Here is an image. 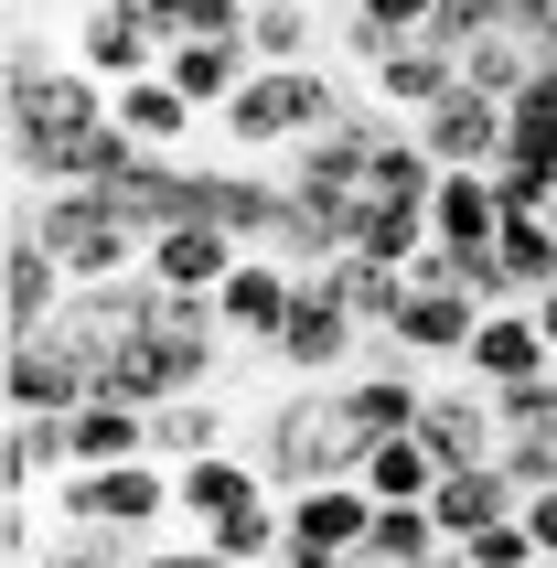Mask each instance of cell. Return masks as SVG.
<instances>
[{"mask_svg":"<svg viewBox=\"0 0 557 568\" xmlns=\"http://www.w3.org/2000/svg\"><path fill=\"white\" fill-rule=\"evenodd\" d=\"M278 505H290V547H322V558H365V537H375V494L354 473L301 483V494H278Z\"/></svg>","mask_w":557,"mask_h":568,"instance_id":"12","label":"cell"},{"mask_svg":"<svg viewBox=\"0 0 557 568\" xmlns=\"http://www.w3.org/2000/svg\"><path fill=\"white\" fill-rule=\"evenodd\" d=\"M75 301V280H64V257L32 236L22 215H11V236H0V344H32L43 322Z\"/></svg>","mask_w":557,"mask_h":568,"instance_id":"7","label":"cell"},{"mask_svg":"<svg viewBox=\"0 0 557 568\" xmlns=\"http://www.w3.org/2000/svg\"><path fill=\"white\" fill-rule=\"evenodd\" d=\"M429 515H439V537H483V526H504V515H526V494H515L504 462H483V473H439Z\"/></svg>","mask_w":557,"mask_h":568,"instance_id":"20","label":"cell"},{"mask_svg":"<svg viewBox=\"0 0 557 568\" xmlns=\"http://www.w3.org/2000/svg\"><path fill=\"white\" fill-rule=\"evenodd\" d=\"M204 450H225V397H204V386H193V397H161L151 408V462L183 473V462H204Z\"/></svg>","mask_w":557,"mask_h":568,"instance_id":"25","label":"cell"},{"mask_svg":"<svg viewBox=\"0 0 557 568\" xmlns=\"http://www.w3.org/2000/svg\"><path fill=\"white\" fill-rule=\"evenodd\" d=\"M354 11H365L386 43H407V32H429V22H439V0H354Z\"/></svg>","mask_w":557,"mask_h":568,"instance_id":"33","label":"cell"},{"mask_svg":"<svg viewBox=\"0 0 557 568\" xmlns=\"http://www.w3.org/2000/svg\"><path fill=\"white\" fill-rule=\"evenodd\" d=\"M354 97H365V87H343L322 54H311V64H257L247 87H236V108L215 119V140H225V151H301L311 129H333Z\"/></svg>","mask_w":557,"mask_h":568,"instance_id":"2","label":"cell"},{"mask_svg":"<svg viewBox=\"0 0 557 568\" xmlns=\"http://www.w3.org/2000/svg\"><path fill=\"white\" fill-rule=\"evenodd\" d=\"M494 257H504V280L536 301V290L557 280V225H547V215H504V225H494Z\"/></svg>","mask_w":557,"mask_h":568,"instance_id":"29","label":"cell"},{"mask_svg":"<svg viewBox=\"0 0 557 568\" xmlns=\"http://www.w3.org/2000/svg\"><path fill=\"white\" fill-rule=\"evenodd\" d=\"M64 54L87 64V75H108V87H129V75H161V32L129 11V0H87L75 11V43Z\"/></svg>","mask_w":557,"mask_h":568,"instance_id":"13","label":"cell"},{"mask_svg":"<svg viewBox=\"0 0 557 568\" xmlns=\"http://www.w3.org/2000/svg\"><path fill=\"white\" fill-rule=\"evenodd\" d=\"M354 344H375V333H365V322H354V312H343V301H333V280H322V268H311V280H301V301H290V322H278V365H290V376H301V386H343V376H354Z\"/></svg>","mask_w":557,"mask_h":568,"instance_id":"5","label":"cell"},{"mask_svg":"<svg viewBox=\"0 0 557 568\" xmlns=\"http://www.w3.org/2000/svg\"><path fill=\"white\" fill-rule=\"evenodd\" d=\"M494 193H504V215H547L557 172H547V161H494Z\"/></svg>","mask_w":557,"mask_h":568,"instance_id":"32","label":"cell"},{"mask_svg":"<svg viewBox=\"0 0 557 568\" xmlns=\"http://www.w3.org/2000/svg\"><path fill=\"white\" fill-rule=\"evenodd\" d=\"M32 236L64 257V280L75 290H108V280H140V257H151V236L108 204L97 183H43V204H32Z\"/></svg>","mask_w":557,"mask_h":568,"instance_id":"4","label":"cell"},{"mask_svg":"<svg viewBox=\"0 0 557 568\" xmlns=\"http://www.w3.org/2000/svg\"><path fill=\"white\" fill-rule=\"evenodd\" d=\"M322 280H333V301L365 333H397V312H407V268H386V257H365V247H343V257H322Z\"/></svg>","mask_w":557,"mask_h":568,"instance_id":"22","label":"cell"},{"mask_svg":"<svg viewBox=\"0 0 557 568\" xmlns=\"http://www.w3.org/2000/svg\"><path fill=\"white\" fill-rule=\"evenodd\" d=\"M32 568H108L97 547H54V558H32Z\"/></svg>","mask_w":557,"mask_h":568,"instance_id":"35","label":"cell"},{"mask_svg":"<svg viewBox=\"0 0 557 568\" xmlns=\"http://www.w3.org/2000/svg\"><path fill=\"white\" fill-rule=\"evenodd\" d=\"M536 322H547V344H557V280H547V290H536Z\"/></svg>","mask_w":557,"mask_h":568,"instance_id":"36","label":"cell"},{"mask_svg":"<svg viewBox=\"0 0 557 568\" xmlns=\"http://www.w3.org/2000/svg\"><path fill=\"white\" fill-rule=\"evenodd\" d=\"M247 11H257V0H247Z\"/></svg>","mask_w":557,"mask_h":568,"instance_id":"39","label":"cell"},{"mask_svg":"<svg viewBox=\"0 0 557 568\" xmlns=\"http://www.w3.org/2000/svg\"><path fill=\"white\" fill-rule=\"evenodd\" d=\"M354 483H365L375 505H429V494H439V450L418 440V429H397V440H365Z\"/></svg>","mask_w":557,"mask_h":568,"instance_id":"23","label":"cell"},{"mask_svg":"<svg viewBox=\"0 0 557 568\" xmlns=\"http://www.w3.org/2000/svg\"><path fill=\"white\" fill-rule=\"evenodd\" d=\"M536 64H547V32H483V43H462V87L515 108V97L536 87Z\"/></svg>","mask_w":557,"mask_h":568,"instance_id":"24","label":"cell"},{"mask_svg":"<svg viewBox=\"0 0 557 568\" xmlns=\"http://www.w3.org/2000/svg\"><path fill=\"white\" fill-rule=\"evenodd\" d=\"M450 87H462V54H450L439 32H407V43H386V54L365 64V97L386 108V119H429Z\"/></svg>","mask_w":557,"mask_h":568,"instance_id":"8","label":"cell"},{"mask_svg":"<svg viewBox=\"0 0 557 568\" xmlns=\"http://www.w3.org/2000/svg\"><path fill=\"white\" fill-rule=\"evenodd\" d=\"M247 54L257 64H311L322 54V0H257L247 11Z\"/></svg>","mask_w":557,"mask_h":568,"instance_id":"27","label":"cell"},{"mask_svg":"<svg viewBox=\"0 0 557 568\" xmlns=\"http://www.w3.org/2000/svg\"><path fill=\"white\" fill-rule=\"evenodd\" d=\"M161 75H172V87H183L204 119H225V108H236V87L257 75V54H247V43H215V32H193V43H161Z\"/></svg>","mask_w":557,"mask_h":568,"instance_id":"17","label":"cell"},{"mask_svg":"<svg viewBox=\"0 0 557 568\" xmlns=\"http://www.w3.org/2000/svg\"><path fill=\"white\" fill-rule=\"evenodd\" d=\"M407 129H418V140L439 151V172H494V161H504V140H515L504 97H483V87H450L429 119H407Z\"/></svg>","mask_w":557,"mask_h":568,"instance_id":"9","label":"cell"},{"mask_svg":"<svg viewBox=\"0 0 557 568\" xmlns=\"http://www.w3.org/2000/svg\"><path fill=\"white\" fill-rule=\"evenodd\" d=\"M354 568H386V558H354Z\"/></svg>","mask_w":557,"mask_h":568,"instance_id":"37","label":"cell"},{"mask_svg":"<svg viewBox=\"0 0 557 568\" xmlns=\"http://www.w3.org/2000/svg\"><path fill=\"white\" fill-rule=\"evenodd\" d=\"M418 408H429V386L407 376V365H375V376L333 386V418L354 429V440H397V429H418Z\"/></svg>","mask_w":557,"mask_h":568,"instance_id":"16","label":"cell"},{"mask_svg":"<svg viewBox=\"0 0 557 568\" xmlns=\"http://www.w3.org/2000/svg\"><path fill=\"white\" fill-rule=\"evenodd\" d=\"M43 505L75 537H151V526H183V473L140 450V462H108V473H54Z\"/></svg>","mask_w":557,"mask_h":568,"instance_id":"3","label":"cell"},{"mask_svg":"<svg viewBox=\"0 0 557 568\" xmlns=\"http://www.w3.org/2000/svg\"><path fill=\"white\" fill-rule=\"evenodd\" d=\"M526 537L557 558V483H547V494H526Z\"/></svg>","mask_w":557,"mask_h":568,"instance_id":"34","label":"cell"},{"mask_svg":"<svg viewBox=\"0 0 557 568\" xmlns=\"http://www.w3.org/2000/svg\"><path fill=\"white\" fill-rule=\"evenodd\" d=\"M547 365H557V344H547V322H536V301H494V312L472 322V354H462L472 386H526Z\"/></svg>","mask_w":557,"mask_h":568,"instance_id":"10","label":"cell"},{"mask_svg":"<svg viewBox=\"0 0 557 568\" xmlns=\"http://www.w3.org/2000/svg\"><path fill=\"white\" fill-rule=\"evenodd\" d=\"M75 473V450H64V418H11L0 429V494H32V483Z\"/></svg>","mask_w":557,"mask_h":568,"instance_id":"26","label":"cell"},{"mask_svg":"<svg viewBox=\"0 0 557 568\" xmlns=\"http://www.w3.org/2000/svg\"><path fill=\"white\" fill-rule=\"evenodd\" d=\"M236 257H247V247H236L225 225H204V215H172V225H151V257H140V268H151L161 290H193V301H215Z\"/></svg>","mask_w":557,"mask_h":568,"instance_id":"14","label":"cell"},{"mask_svg":"<svg viewBox=\"0 0 557 568\" xmlns=\"http://www.w3.org/2000/svg\"><path fill=\"white\" fill-rule=\"evenodd\" d=\"M108 75H87L75 54H54V64H32V43L11 32V87H0V108H11V172H43V151H64V140H87L97 119H108Z\"/></svg>","mask_w":557,"mask_h":568,"instance_id":"1","label":"cell"},{"mask_svg":"<svg viewBox=\"0 0 557 568\" xmlns=\"http://www.w3.org/2000/svg\"><path fill=\"white\" fill-rule=\"evenodd\" d=\"M64 450H75V473L140 462V450H151V408H129V397H87V408L64 418Z\"/></svg>","mask_w":557,"mask_h":568,"instance_id":"19","label":"cell"},{"mask_svg":"<svg viewBox=\"0 0 557 568\" xmlns=\"http://www.w3.org/2000/svg\"><path fill=\"white\" fill-rule=\"evenodd\" d=\"M301 257H278V247H247L236 268H225V290H215V322H225V344H257L269 354L278 344V322H290V301H301Z\"/></svg>","mask_w":557,"mask_h":568,"instance_id":"6","label":"cell"},{"mask_svg":"<svg viewBox=\"0 0 557 568\" xmlns=\"http://www.w3.org/2000/svg\"><path fill=\"white\" fill-rule=\"evenodd\" d=\"M354 247L386 257V268H407V257L429 247V204H365V215H354Z\"/></svg>","mask_w":557,"mask_h":568,"instance_id":"30","label":"cell"},{"mask_svg":"<svg viewBox=\"0 0 557 568\" xmlns=\"http://www.w3.org/2000/svg\"><path fill=\"white\" fill-rule=\"evenodd\" d=\"M108 119H119L129 140H140V151H183L193 129H204V108H193V97L172 87V75H129V87L108 97Z\"/></svg>","mask_w":557,"mask_h":568,"instance_id":"18","label":"cell"},{"mask_svg":"<svg viewBox=\"0 0 557 568\" xmlns=\"http://www.w3.org/2000/svg\"><path fill=\"white\" fill-rule=\"evenodd\" d=\"M119 568H236V558H225L215 537H161V547L129 537V547H119Z\"/></svg>","mask_w":557,"mask_h":568,"instance_id":"31","label":"cell"},{"mask_svg":"<svg viewBox=\"0 0 557 568\" xmlns=\"http://www.w3.org/2000/svg\"><path fill=\"white\" fill-rule=\"evenodd\" d=\"M494 225H504V193H494V172H439V193H429V236L439 247H494Z\"/></svg>","mask_w":557,"mask_h":568,"instance_id":"21","label":"cell"},{"mask_svg":"<svg viewBox=\"0 0 557 568\" xmlns=\"http://www.w3.org/2000/svg\"><path fill=\"white\" fill-rule=\"evenodd\" d=\"M439 515L429 505H375V537H365V558H386V568H429L439 558Z\"/></svg>","mask_w":557,"mask_h":568,"instance_id":"28","label":"cell"},{"mask_svg":"<svg viewBox=\"0 0 557 568\" xmlns=\"http://www.w3.org/2000/svg\"><path fill=\"white\" fill-rule=\"evenodd\" d=\"M472 322H483L472 290H407L386 354H407V365H462V354H472Z\"/></svg>","mask_w":557,"mask_h":568,"instance_id":"15","label":"cell"},{"mask_svg":"<svg viewBox=\"0 0 557 568\" xmlns=\"http://www.w3.org/2000/svg\"><path fill=\"white\" fill-rule=\"evenodd\" d=\"M547 225H557V204H547Z\"/></svg>","mask_w":557,"mask_h":568,"instance_id":"38","label":"cell"},{"mask_svg":"<svg viewBox=\"0 0 557 568\" xmlns=\"http://www.w3.org/2000/svg\"><path fill=\"white\" fill-rule=\"evenodd\" d=\"M0 386H11V418H75L97 397V365L32 333V344H0Z\"/></svg>","mask_w":557,"mask_h":568,"instance_id":"11","label":"cell"}]
</instances>
